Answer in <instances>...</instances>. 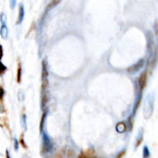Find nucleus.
Here are the masks:
<instances>
[{
    "label": "nucleus",
    "instance_id": "nucleus-7",
    "mask_svg": "<svg viewBox=\"0 0 158 158\" xmlns=\"http://www.w3.org/2000/svg\"><path fill=\"white\" fill-rule=\"evenodd\" d=\"M139 86L140 88H141V90L144 88V86L146 85V82H147V74L146 72H143V74H142L141 76L139 78Z\"/></svg>",
    "mask_w": 158,
    "mask_h": 158
},
{
    "label": "nucleus",
    "instance_id": "nucleus-22",
    "mask_svg": "<svg viewBox=\"0 0 158 158\" xmlns=\"http://www.w3.org/2000/svg\"><path fill=\"white\" fill-rule=\"evenodd\" d=\"M80 158H89V157L87 156H85V155H81V156L80 157Z\"/></svg>",
    "mask_w": 158,
    "mask_h": 158
},
{
    "label": "nucleus",
    "instance_id": "nucleus-21",
    "mask_svg": "<svg viewBox=\"0 0 158 158\" xmlns=\"http://www.w3.org/2000/svg\"><path fill=\"white\" fill-rule=\"evenodd\" d=\"M6 158H10V157H9V154H8V150H6Z\"/></svg>",
    "mask_w": 158,
    "mask_h": 158
},
{
    "label": "nucleus",
    "instance_id": "nucleus-4",
    "mask_svg": "<svg viewBox=\"0 0 158 158\" xmlns=\"http://www.w3.org/2000/svg\"><path fill=\"white\" fill-rule=\"evenodd\" d=\"M143 64H144V60H140L139 61L137 62V64H135L134 65L130 67V68L128 69V71L130 73V74H135V73L137 72V71H139L140 69L142 68V67L143 66Z\"/></svg>",
    "mask_w": 158,
    "mask_h": 158
},
{
    "label": "nucleus",
    "instance_id": "nucleus-12",
    "mask_svg": "<svg viewBox=\"0 0 158 158\" xmlns=\"http://www.w3.org/2000/svg\"><path fill=\"white\" fill-rule=\"evenodd\" d=\"M17 81L18 82H20L21 81V75H22V68L21 66H20V64H19V68H18V70H17Z\"/></svg>",
    "mask_w": 158,
    "mask_h": 158
},
{
    "label": "nucleus",
    "instance_id": "nucleus-17",
    "mask_svg": "<svg viewBox=\"0 0 158 158\" xmlns=\"http://www.w3.org/2000/svg\"><path fill=\"white\" fill-rule=\"evenodd\" d=\"M45 117H46V113H44L43 115H42V121H41V124H40V130H42V128H43V124H44Z\"/></svg>",
    "mask_w": 158,
    "mask_h": 158
},
{
    "label": "nucleus",
    "instance_id": "nucleus-20",
    "mask_svg": "<svg viewBox=\"0 0 158 158\" xmlns=\"http://www.w3.org/2000/svg\"><path fill=\"white\" fill-rule=\"evenodd\" d=\"M124 154H125V150H123L122 152H120V153L118 154V155L116 157V158H121L123 156V155H124Z\"/></svg>",
    "mask_w": 158,
    "mask_h": 158
},
{
    "label": "nucleus",
    "instance_id": "nucleus-2",
    "mask_svg": "<svg viewBox=\"0 0 158 158\" xmlns=\"http://www.w3.org/2000/svg\"><path fill=\"white\" fill-rule=\"evenodd\" d=\"M42 152L44 153H49L53 149V143L50 140L48 135H47L45 132L42 133Z\"/></svg>",
    "mask_w": 158,
    "mask_h": 158
},
{
    "label": "nucleus",
    "instance_id": "nucleus-1",
    "mask_svg": "<svg viewBox=\"0 0 158 158\" xmlns=\"http://www.w3.org/2000/svg\"><path fill=\"white\" fill-rule=\"evenodd\" d=\"M153 105H154V98L151 95H149L144 102V116L145 118H149L153 112Z\"/></svg>",
    "mask_w": 158,
    "mask_h": 158
},
{
    "label": "nucleus",
    "instance_id": "nucleus-5",
    "mask_svg": "<svg viewBox=\"0 0 158 158\" xmlns=\"http://www.w3.org/2000/svg\"><path fill=\"white\" fill-rule=\"evenodd\" d=\"M24 16H25V11H24V6L23 5L20 4L19 5V16H18V19H17L16 24H21L23 23L24 19Z\"/></svg>",
    "mask_w": 158,
    "mask_h": 158
},
{
    "label": "nucleus",
    "instance_id": "nucleus-16",
    "mask_svg": "<svg viewBox=\"0 0 158 158\" xmlns=\"http://www.w3.org/2000/svg\"><path fill=\"white\" fill-rule=\"evenodd\" d=\"M4 93L5 91L4 89L0 86V101L2 100V98H3V96H4Z\"/></svg>",
    "mask_w": 158,
    "mask_h": 158
},
{
    "label": "nucleus",
    "instance_id": "nucleus-13",
    "mask_svg": "<svg viewBox=\"0 0 158 158\" xmlns=\"http://www.w3.org/2000/svg\"><path fill=\"white\" fill-rule=\"evenodd\" d=\"M0 21H1L2 25L6 24V16L5 13H2V14L0 15Z\"/></svg>",
    "mask_w": 158,
    "mask_h": 158
},
{
    "label": "nucleus",
    "instance_id": "nucleus-10",
    "mask_svg": "<svg viewBox=\"0 0 158 158\" xmlns=\"http://www.w3.org/2000/svg\"><path fill=\"white\" fill-rule=\"evenodd\" d=\"M150 155V150H149L147 146H144L143 149V158H149Z\"/></svg>",
    "mask_w": 158,
    "mask_h": 158
},
{
    "label": "nucleus",
    "instance_id": "nucleus-9",
    "mask_svg": "<svg viewBox=\"0 0 158 158\" xmlns=\"http://www.w3.org/2000/svg\"><path fill=\"white\" fill-rule=\"evenodd\" d=\"M116 128L119 132H123L126 130V125L123 122H120L116 125Z\"/></svg>",
    "mask_w": 158,
    "mask_h": 158
},
{
    "label": "nucleus",
    "instance_id": "nucleus-8",
    "mask_svg": "<svg viewBox=\"0 0 158 158\" xmlns=\"http://www.w3.org/2000/svg\"><path fill=\"white\" fill-rule=\"evenodd\" d=\"M62 0H51V2L47 5V11H49L50 9H53L54 7H56L57 5L60 3Z\"/></svg>",
    "mask_w": 158,
    "mask_h": 158
},
{
    "label": "nucleus",
    "instance_id": "nucleus-15",
    "mask_svg": "<svg viewBox=\"0 0 158 158\" xmlns=\"http://www.w3.org/2000/svg\"><path fill=\"white\" fill-rule=\"evenodd\" d=\"M16 1H17V0H9L10 8L12 9H13L16 7Z\"/></svg>",
    "mask_w": 158,
    "mask_h": 158
},
{
    "label": "nucleus",
    "instance_id": "nucleus-14",
    "mask_svg": "<svg viewBox=\"0 0 158 158\" xmlns=\"http://www.w3.org/2000/svg\"><path fill=\"white\" fill-rule=\"evenodd\" d=\"M22 126L26 130V117L25 115H22Z\"/></svg>",
    "mask_w": 158,
    "mask_h": 158
},
{
    "label": "nucleus",
    "instance_id": "nucleus-18",
    "mask_svg": "<svg viewBox=\"0 0 158 158\" xmlns=\"http://www.w3.org/2000/svg\"><path fill=\"white\" fill-rule=\"evenodd\" d=\"M14 148H15L16 150L19 149V143H18V140L16 139H14Z\"/></svg>",
    "mask_w": 158,
    "mask_h": 158
},
{
    "label": "nucleus",
    "instance_id": "nucleus-19",
    "mask_svg": "<svg viewBox=\"0 0 158 158\" xmlns=\"http://www.w3.org/2000/svg\"><path fill=\"white\" fill-rule=\"evenodd\" d=\"M2 57H3V49H2V45H0V61L2 60Z\"/></svg>",
    "mask_w": 158,
    "mask_h": 158
},
{
    "label": "nucleus",
    "instance_id": "nucleus-11",
    "mask_svg": "<svg viewBox=\"0 0 158 158\" xmlns=\"http://www.w3.org/2000/svg\"><path fill=\"white\" fill-rule=\"evenodd\" d=\"M6 70H7L6 67L5 66L4 64L0 61V76H2V75H4Z\"/></svg>",
    "mask_w": 158,
    "mask_h": 158
},
{
    "label": "nucleus",
    "instance_id": "nucleus-6",
    "mask_svg": "<svg viewBox=\"0 0 158 158\" xmlns=\"http://www.w3.org/2000/svg\"><path fill=\"white\" fill-rule=\"evenodd\" d=\"M0 35L2 36V38L4 39V40H6V39L8 38V27L6 26V24L2 25V26H1V29H0Z\"/></svg>",
    "mask_w": 158,
    "mask_h": 158
},
{
    "label": "nucleus",
    "instance_id": "nucleus-3",
    "mask_svg": "<svg viewBox=\"0 0 158 158\" xmlns=\"http://www.w3.org/2000/svg\"><path fill=\"white\" fill-rule=\"evenodd\" d=\"M42 90H45L48 86V70H47V64L45 61H42Z\"/></svg>",
    "mask_w": 158,
    "mask_h": 158
}]
</instances>
